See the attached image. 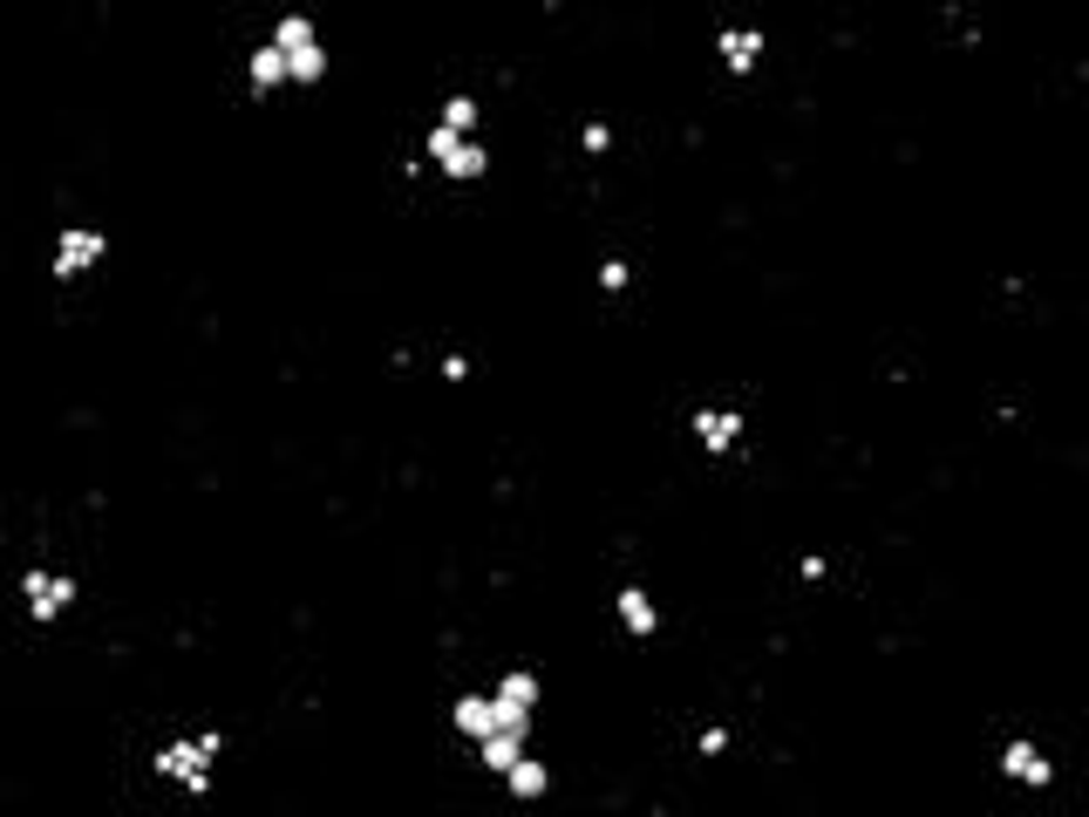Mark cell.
I'll return each instance as SVG.
<instances>
[{
    "label": "cell",
    "mask_w": 1089,
    "mask_h": 817,
    "mask_svg": "<svg viewBox=\"0 0 1089 817\" xmlns=\"http://www.w3.org/2000/svg\"><path fill=\"white\" fill-rule=\"evenodd\" d=\"M68 593H75V587H68V579H49V572H28V600H34V613H42V620H49V613H55V606H62Z\"/></svg>",
    "instance_id": "obj_1"
},
{
    "label": "cell",
    "mask_w": 1089,
    "mask_h": 817,
    "mask_svg": "<svg viewBox=\"0 0 1089 817\" xmlns=\"http://www.w3.org/2000/svg\"><path fill=\"white\" fill-rule=\"evenodd\" d=\"M96 252H103V239H96V232H68V239H62V259H55V266H62V272H75V266H89Z\"/></svg>",
    "instance_id": "obj_2"
},
{
    "label": "cell",
    "mask_w": 1089,
    "mask_h": 817,
    "mask_svg": "<svg viewBox=\"0 0 1089 817\" xmlns=\"http://www.w3.org/2000/svg\"><path fill=\"white\" fill-rule=\"evenodd\" d=\"M253 75H259V89H273L279 75H287V55H279V49H266V55L253 62Z\"/></svg>",
    "instance_id": "obj_3"
},
{
    "label": "cell",
    "mask_w": 1089,
    "mask_h": 817,
    "mask_svg": "<svg viewBox=\"0 0 1089 817\" xmlns=\"http://www.w3.org/2000/svg\"><path fill=\"white\" fill-rule=\"evenodd\" d=\"M287 75H300V83H313V75H320V49H300V55H287Z\"/></svg>",
    "instance_id": "obj_4"
},
{
    "label": "cell",
    "mask_w": 1089,
    "mask_h": 817,
    "mask_svg": "<svg viewBox=\"0 0 1089 817\" xmlns=\"http://www.w3.org/2000/svg\"><path fill=\"white\" fill-rule=\"evenodd\" d=\"M627 620H633V634H648V600L627 593Z\"/></svg>",
    "instance_id": "obj_5"
}]
</instances>
